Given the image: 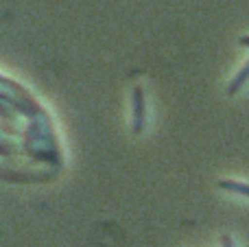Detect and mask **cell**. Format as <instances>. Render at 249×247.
<instances>
[{"label":"cell","mask_w":249,"mask_h":247,"mask_svg":"<svg viewBox=\"0 0 249 247\" xmlns=\"http://www.w3.org/2000/svg\"><path fill=\"white\" fill-rule=\"evenodd\" d=\"M223 247H236L232 243V239H230V236H223Z\"/></svg>","instance_id":"cell-4"},{"label":"cell","mask_w":249,"mask_h":247,"mask_svg":"<svg viewBox=\"0 0 249 247\" xmlns=\"http://www.w3.org/2000/svg\"><path fill=\"white\" fill-rule=\"evenodd\" d=\"M247 79H249V61H247L245 66H243V70H241V72H238L236 77H234V81L230 83V88H228V94H230V96H232V94H236V92L241 90L243 86H245V81H247Z\"/></svg>","instance_id":"cell-2"},{"label":"cell","mask_w":249,"mask_h":247,"mask_svg":"<svg viewBox=\"0 0 249 247\" xmlns=\"http://www.w3.org/2000/svg\"><path fill=\"white\" fill-rule=\"evenodd\" d=\"M241 44H243V46H249V35H245V37H241Z\"/></svg>","instance_id":"cell-5"},{"label":"cell","mask_w":249,"mask_h":247,"mask_svg":"<svg viewBox=\"0 0 249 247\" xmlns=\"http://www.w3.org/2000/svg\"><path fill=\"white\" fill-rule=\"evenodd\" d=\"M131 101H133V131L140 134L142 127H144V118H146V105H144V90L140 86L133 88V94H131Z\"/></svg>","instance_id":"cell-1"},{"label":"cell","mask_w":249,"mask_h":247,"mask_svg":"<svg viewBox=\"0 0 249 247\" xmlns=\"http://www.w3.org/2000/svg\"><path fill=\"white\" fill-rule=\"evenodd\" d=\"M219 188H223V191H232V193H241V195L249 197V186H247V184H241V182H232V179H221V182H219Z\"/></svg>","instance_id":"cell-3"}]
</instances>
